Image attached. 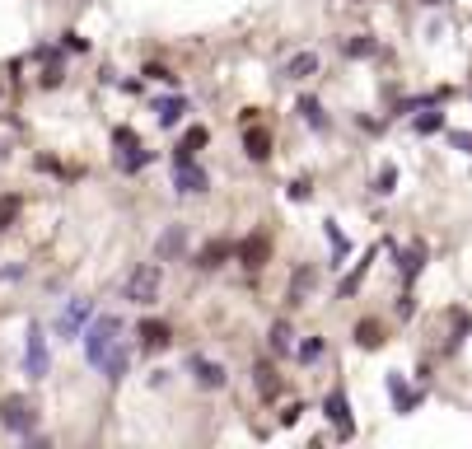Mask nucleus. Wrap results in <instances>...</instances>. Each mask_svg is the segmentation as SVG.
Instances as JSON below:
<instances>
[{
  "label": "nucleus",
  "mask_w": 472,
  "mask_h": 449,
  "mask_svg": "<svg viewBox=\"0 0 472 449\" xmlns=\"http://www.w3.org/2000/svg\"><path fill=\"white\" fill-rule=\"evenodd\" d=\"M192 374H197L202 389H225V365H215L206 356H192Z\"/></svg>",
  "instance_id": "obj_11"
},
{
  "label": "nucleus",
  "mask_w": 472,
  "mask_h": 449,
  "mask_svg": "<svg viewBox=\"0 0 472 449\" xmlns=\"http://www.w3.org/2000/svg\"><path fill=\"white\" fill-rule=\"evenodd\" d=\"M117 332H122V323H117L113 314H99L89 328H84V360H89L94 370H99L103 360H108V351H113L117 342H122Z\"/></svg>",
  "instance_id": "obj_1"
},
{
  "label": "nucleus",
  "mask_w": 472,
  "mask_h": 449,
  "mask_svg": "<svg viewBox=\"0 0 472 449\" xmlns=\"http://www.w3.org/2000/svg\"><path fill=\"white\" fill-rule=\"evenodd\" d=\"M416 131H421V136L439 131V112H430V117H421V122H416Z\"/></svg>",
  "instance_id": "obj_26"
},
{
  "label": "nucleus",
  "mask_w": 472,
  "mask_h": 449,
  "mask_svg": "<svg viewBox=\"0 0 472 449\" xmlns=\"http://www.w3.org/2000/svg\"><path fill=\"white\" fill-rule=\"evenodd\" d=\"M234 258L243 262L248 271H258L262 262L271 258V239H267V234H248V239H238V244H234Z\"/></svg>",
  "instance_id": "obj_6"
},
{
  "label": "nucleus",
  "mask_w": 472,
  "mask_h": 449,
  "mask_svg": "<svg viewBox=\"0 0 472 449\" xmlns=\"http://www.w3.org/2000/svg\"><path fill=\"white\" fill-rule=\"evenodd\" d=\"M304 286H314V271H295V281H290V304L304 300Z\"/></svg>",
  "instance_id": "obj_22"
},
{
  "label": "nucleus",
  "mask_w": 472,
  "mask_h": 449,
  "mask_svg": "<svg viewBox=\"0 0 472 449\" xmlns=\"http://www.w3.org/2000/svg\"><path fill=\"white\" fill-rule=\"evenodd\" d=\"M258 384H262V393H276V379H271L267 370H258Z\"/></svg>",
  "instance_id": "obj_30"
},
{
  "label": "nucleus",
  "mask_w": 472,
  "mask_h": 449,
  "mask_svg": "<svg viewBox=\"0 0 472 449\" xmlns=\"http://www.w3.org/2000/svg\"><path fill=\"white\" fill-rule=\"evenodd\" d=\"M206 141H211V136H206V126H192V131L182 136V146L173 150V159H192V150H202Z\"/></svg>",
  "instance_id": "obj_17"
},
{
  "label": "nucleus",
  "mask_w": 472,
  "mask_h": 449,
  "mask_svg": "<svg viewBox=\"0 0 472 449\" xmlns=\"http://www.w3.org/2000/svg\"><path fill=\"white\" fill-rule=\"evenodd\" d=\"M182 112H187V103H182V99H159V103H155L159 126H178V122H182Z\"/></svg>",
  "instance_id": "obj_14"
},
{
  "label": "nucleus",
  "mask_w": 472,
  "mask_h": 449,
  "mask_svg": "<svg viewBox=\"0 0 472 449\" xmlns=\"http://www.w3.org/2000/svg\"><path fill=\"white\" fill-rule=\"evenodd\" d=\"M47 365H52V356H47V337L43 328H28V347H23V370H28V379H47Z\"/></svg>",
  "instance_id": "obj_4"
},
{
  "label": "nucleus",
  "mask_w": 472,
  "mask_h": 449,
  "mask_svg": "<svg viewBox=\"0 0 472 449\" xmlns=\"http://www.w3.org/2000/svg\"><path fill=\"white\" fill-rule=\"evenodd\" d=\"M159 286H164V267H155V262H141V267L126 271L122 300H131V304H155V300H159Z\"/></svg>",
  "instance_id": "obj_2"
},
{
  "label": "nucleus",
  "mask_w": 472,
  "mask_h": 449,
  "mask_svg": "<svg viewBox=\"0 0 472 449\" xmlns=\"http://www.w3.org/2000/svg\"><path fill=\"white\" fill-rule=\"evenodd\" d=\"M99 370L108 374V384H122V374H126V347H122V342H117V347L108 351V360H103Z\"/></svg>",
  "instance_id": "obj_13"
},
{
  "label": "nucleus",
  "mask_w": 472,
  "mask_h": 449,
  "mask_svg": "<svg viewBox=\"0 0 472 449\" xmlns=\"http://www.w3.org/2000/svg\"><path fill=\"white\" fill-rule=\"evenodd\" d=\"M271 351H290V323L271 328Z\"/></svg>",
  "instance_id": "obj_23"
},
{
  "label": "nucleus",
  "mask_w": 472,
  "mask_h": 449,
  "mask_svg": "<svg viewBox=\"0 0 472 449\" xmlns=\"http://www.w3.org/2000/svg\"><path fill=\"white\" fill-rule=\"evenodd\" d=\"M393 183H397V168H383L379 178H374V192H379V197H388V192H393Z\"/></svg>",
  "instance_id": "obj_24"
},
{
  "label": "nucleus",
  "mask_w": 472,
  "mask_h": 449,
  "mask_svg": "<svg viewBox=\"0 0 472 449\" xmlns=\"http://www.w3.org/2000/svg\"><path fill=\"white\" fill-rule=\"evenodd\" d=\"M19 197H0V229H10V224H14V215H19Z\"/></svg>",
  "instance_id": "obj_20"
},
{
  "label": "nucleus",
  "mask_w": 472,
  "mask_h": 449,
  "mask_svg": "<svg viewBox=\"0 0 472 449\" xmlns=\"http://www.w3.org/2000/svg\"><path fill=\"white\" fill-rule=\"evenodd\" d=\"M173 188H178L182 197H192V192H206V168H197L192 159H173Z\"/></svg>",
  "instance_id": "obj_7"
},
{
  "label": "nucleus",
  "mask_w": 472,
  "mask_h": 449,
  "mask_svg": "<svg viewBox=\"0 0 472 449\" xmlns=\"http://www.w3.org/2000/svg\"><path fill=\"white\" fill-rule=\"evenodd\" d=\"M146 75H150V80H164V85H169V80H173V75H169V70H164V66H146Z\"/></svg>",
  "instance_id": "obj_29"
},
{
  "label": "nucleus",
  "mask_w": 472,
  "mask_h": 449,
  "mask_svg": "<svg viewBox=\"0 0 472 449\" xmlns=\"http://www.w3.org/2000/svg\"><path fill=\"white\" fill-rule=\"evenodd\" d=\"M454 146H463V150H472V136H468V131H463V136H459V131H454Z\"/></svg>",
  "instance_id": "obj_31"
},
{
  "label": "nucleus",
  "mask_w": 472,
  "mask_h": 449,
  "mask_svg": "<svg viewBox=\"0 0 472 449\" xmlns=\"http://www.w3.org/2000/svg\"><path fill=\"white\" fill-rule=\"evenodd\" d=\"M84 318H94V300H70V304H66V314L57 318V332H61V337H79Z\"/></svg>",
  "instance_id": "obj_8"
},
{
  "label": "nucleus",
  "mask_w": 472,
  "mask_h": 449,
  "mask_svg": "<svg viewBox=\"0 0 472 449\" xmlns=\"http://www.w3.org/2000/svg\"><path fill=\"white\" fill-rule=\"evenodd\" d=\"M323 412H327V421H332L337 431H346V436H351V403H346V393H341V389H332V393H327Z\"/></svg>",
  "instance_id": "obj_9"
},
{
  "label": "nucleus",
  "mask_w": 472,
  "mask_h": 449,
  "mask_svg": "<svg viewBox=\"0 0 472 449\" xmlns=\"http://www.w3.org/2000/svg\"><path fill=\"white\" fill-rule=\"evenodd\" d=\"M66 47H70V52H84V47H89V43H84V38H79V33H66Z\"/></svg>",
  "instance_id": "obj_28"
},
{
  "label": "nucleus",
  "mask_w": 472,
  "mask_h": 449,
  "mask_svg": "<svg viewBox=\"0 0 472 449\" xmlns=\"http://www.w3.org/2000/svg\"><path fill=\"white\" fill-rule=\"evenodd\" d=\"M113 146H117V168H126V173H131V168H141V164H150V150L136 146V131H131V126H117V131H113Z\"/></svg>",
  "instance_id": "obj_5"
},
{
  "label": "nucleus",
  "mask_w": 472,
  "mask_h": 449,
  "mask_svg": "<svg viewBox=\"0 0 472 449\" xmlns=\"http://www.w3.org/2000/svg\"><path fill=\"white\" fill-rule=\"evenodd\" d=\"M220 258H234V244H225V239H220V244H206L202 253H197V262H202V267H220Z\"/></svg>",
  "instance_id": "obj_16"
},
{
  "label": "nucleus",
  "mask_w": 472,
  "mask_h": 449,
  "mask_svg": "<svg viewBox=\"0 0 472 449\" xmlns=\"http://www.w3.org/2000/svg\"><path fill=\"white\" fill-rule=\"evenodd\" d=\"M141 347L146 351L169 347V323H141Z\"/></svg>",
  "instance_id": "obj_15"
},
{
  "label": "nucleus",
  "mask_w": 472,
  "mask_h": 449,
  "mask_svg": "<svg viewBox=\"0 0 472 449\" xmlns=\"http://www.w3.org/2000/svg\"><path fill=\"white\" fill-rule=\"evenodd\" d=\"M295 356L309 365V360H323V337H304L300 347H295Z\"/></svg>",
  "instance_id": "obj_19"
},
{
  "label": "nucleus",
  "mask_w": 472,
  "mask_h": 449,
  "mask_svg": "<svg viewBox=\"0 0 472 449\" xmlns=\"http://www.w3.org/2000/svg\"><path fill=\"white\" fill-rule=\"evenodd\" d=\"M243 150H248V159H271V131L248 126V131H243Z\"/></svg>",
  "instance_id": "obj_12"
},
{
  "label": "nucleus",
  "mask_w": 472,
  "mask_h": 449,
  "mask_svg": "<svg viewBox=\"0 0 472 449\" xmlns=\"http://www.w3.org/2000/svg\"><path fill=\"white\" fill-rule=\"evenodd\" d=\"M0 159H5V141H0Z\"/></svg>",
  "instance_id": "obj_32"
},
{
  "label": "nucleus",
  "mask_w": 472,
  "mask_h": 449,
  "mask_svg": "<svg viewBox=\"0 0 472 449\" xmlns=\"http://www.w3.org/2000/svg\"><path fill=\"white\" fill-rule=\"evenodd\" d=\"M281 75H285V80H309V75H318V52H295V56H285Z\"/></svg>",
  "instance_id": "obj_10"
},
{
  "label": "nucleus",
  "mask_w": 472,
  "mask_h": 449,
  "mask_svg": "<svg viewBox=\"0 0 472 449\" xmlns=\"http://www.w3.org/2000/svg\"><path fill=\"white\" fill-rule=\"evenodd\" d=\"M346 52H351V56H370L374 43H370V38H356V43H346Z\"/></svg>",
  "instance_id": "obj_25"
},
{
  "label": "nucleus",
  "mask_w": 472,
  "mask_h": 449,
  "mask_svg": "<svg viewBox=\"0 0 472 449\" xmlns=\"http://www.w3.org/2000/svg\"><path fill=\"white\" fill-rule=\"evenodd\" d=\"M0 426L10 431V436H33L38 431V407L28 403V398H23V393H10V398H5V403H0Z\"/></svg>",
  "instance_id": "obj_3"
},
{
  "label": "nucleus",
  "mask_w": 472,
  "mask_h": 449,
  "mask_svg": "<svg viewBox=\"0 0 472 449\" xmlns=\"http://www.w3.org/2000/svg\"><path fill=\"white\" fill-rule=\"evenodd\" d=\"M374 332H379V328H374V323H360V347H374V342H379V337H374Z\"/></svg>",
  "instance_id": "obj_27"
},
{
  "label": "nucleus",
  "mask_w": 472,
  "mask_h": 449,
  "mask_svg": "<svg viewBox=\"0 0 472 449\" xmlns=\"http://www.w3.org/2000/svg\"><path fill=\"white\" fill-rule=\"evenodd\" d=\"M178 248H182V229H169V234L159 239V258H173Z\"/></svg>",
  "instance_id": "obj_21"
},
{
  "label": "nucleus",
  "mask_w": 472,
  "mask_h": 449,
  "mask_svg": "<svg viewBox=\"0 0 472 449\" xmlns=\"http://www.w3.org/2000/svg\"><path fill=\"white\" fill-rule=\"evenodd\" d=\"M300 117H304L309 126H314V131H327V117H323V108H318V99H309V94L300 99Z\"/></svg>",
  "instance_id": "obj_18"
}]
</instances>
